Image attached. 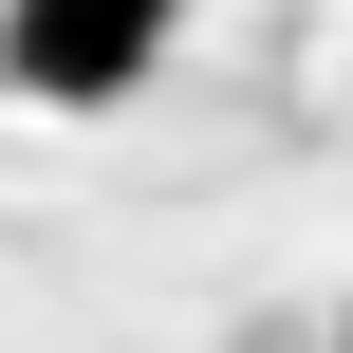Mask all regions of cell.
I'll use <instances>...</instances> for the list:
<instances>
[{
  "instance_id": "1",
  "label": "cell",
  "mask_w": 353,
  "mask_h": 353,
  "mask_svg": "<svg viewBox=\"0 0 353 353\" xmlns=\"http://www.w3.org/2000/svg\"><path fill=\"white\" fill-rule=\"evenodd\" d=\"M168 37H186V0H0V93L19 112H112V93L168 74Z\"/></svg>"
},
{
  "instance_id": "2",
  "label": "cell",
  "mask_w": 353,
  "mask_h": 353,
  "mask_svg": "<svg viewBox=\"0 0 353 353\" xmlns=\"http://www.w3.org/2000/svg\"><path fill=\"white\" fill-rule=\"evenodd\" d=\"M335 353H353V298H335Z\"/></svg>"
}]
</instances>
